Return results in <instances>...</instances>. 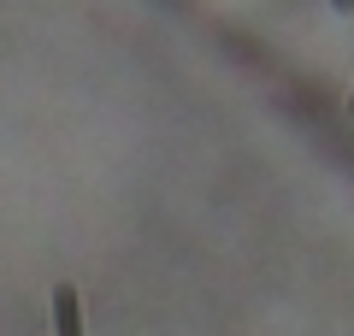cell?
<instances>
[{
  "mask_svg": "<svg viewBox=\"0 0 354 336\" xmlns=\"http://www.w3.org/2000/svg\"><path fill=\"white\" fill-rule=\"evenodd\" d=\"M53 336H83V307H77V289L71 283L53 289Z\"/></svg>",
  "mask_w": 354,
  "mask_h": 336,
  "instance_id": "6da1fadb",
  "label": "cell"
},
{
  "mask_svg": "<svg viewBox=\"0 0 354 336\" xmlns=\"http://www.w3.org/2000/svg\"><path fill=\"white\" fill-rule=\"evenodd\" d=\"M348 112H354V95H348Z\"/></svg>",
  "mask_w": 354,
  "mask_h": 336,
  "instance_id": "7a4b0ae2",
  "label": "cell"
}]
</instances>
